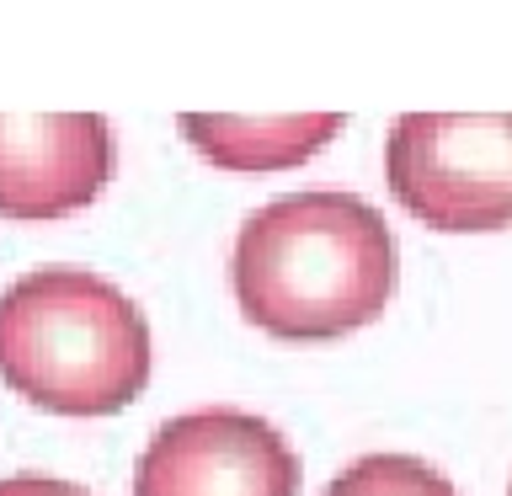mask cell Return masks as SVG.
I'll list each match as a JSON object with an SVG mask.
<instances>
[{
    "mask_svg": "<svg viewBox=\"0 0 512 496\" xmlns=\"http://www.w3.org/2000/svg\"><path fill=\"white\" fill-rule=\"evenodd\" d=\"M395 235L358 192H288L240 224L230 288L272 342H336L384 315L395 294Z\"/></svg>",
    "mask_w": 512,
    "mask_h": 496,
    "instance_id": "cell-1",
    "label": "cell"
},
{
    "mask_svg": "<svg viewBox=\"0 0 512 496\" xmlns=\"http://www.w3.org/2000/svg\"><path fill=\"white\" fill-rule=\"evenodd\" d=\"M0 379L54 416H118L150 384V326L118 283L38 267L0 294Z\"/></svg>",
    "mask_w": 512,
    "mask_h": 496,
    "instance_id": "cell-2",
    "label": "cell"
},
{
    "mask_svg": "<svg viewBox=\"0 0 512 496\" xmlns=\"http://www.w3.org/2000/svg\"><path fill=\"white\" fill-rule=\"evenodd\" d=\"M384 182L427 230H507L512 112H400L384 139Z\"/></svg>",
    "mask_w": 512,
    "mask_h": 496,
    "instance_id": "cell-3",
    "label": "cell"
},
{
    "mask_svg": "<svg viewBox=\"0 0 512 496\" xmlns=\"http://www.w3.org/2000/svg\"><path fill=\"white\" fill-rule=\"evenodd\" d=\"M134 496H299V459L262 416L203 406L155 427L134 464Z\"/></svg>",
    "mask_w": 512,
    "mask_h": 496,
    "instance_id": "cell-4",
    "label": "cell"
},
{
    "mask_svg": "<svg viewBox=\"0 0 512 496\" xmlns=\"http://www.w3.org/2000/svg\"><path fill=\"white\" fill-rule=\"evenodd\" d=\"M112 123L102 112H0V214L64 219L112 182Z\"/></svg>",
    "mask_w": 512,
    "mask_h": 496,
    "instance_id": "cell-5",
    "label": "cell"
},
{
    "mask_svg": "<svg viewBox=\"0 0 512 496\" xmlns=\"http://www.w3.org/2000/svg\"><path fill=\"white\" fill-rule=\"evenodd\" d=\"M182 134L219 171L267 176L304 166L342 134V112H288V118H230V112H182Z\"/></svg>",
    "mask_w": 512,
    "mask_h": 496,
    "instance_id": "cell-6",
    "label": "cell"
},
{
    "mask_svg": "<svg viewBox=\"0 0 512 496\" xmlns=\"http://www.w3.org/2000/svg\"><path fill=\"white\" fill-rule=\"evenodd\" d=\"M326 496H459L454 480L416 454H363L326 486Z\"/></svg>",
    "mask_w": 512,
    "mask_h": 496,
    "instance_id": "cell-7",
    "label": "cell"
},
{
    "mask_svg": "<svg viewBox=\"0 0 512 496\" xmlns=\"http://www.w3.org/2000/svg\"><path fill=\"white\" fill-rule=\"evenodd\" d=\"M0 496H91V491L75 486V480H54V475H6Z\"/></svg>",
    "mask_w": 512,
    "mask_h": 496,
    "instance_id": "cell-8",
    "label": "cell"
},
{
    "mask_svg": "<svg viewBox=\"0 0 512 496\" xmlns=\"http://www.w3.org/2000/svg\"><path fill=\"white\" fill-rule=\"evenodd\" d=\"M507 496H512V491H507Z\"/></svg>",
    "mask_w": 512,
    "mask_h": 496,
    "instance_id": "cell-9",
    "label": "cell"
}]
</instances>
